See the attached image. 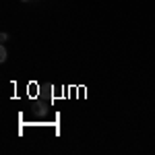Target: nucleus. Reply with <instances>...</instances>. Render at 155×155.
I'll list each match as a JSON object with an SVG mask.
<instances>
[{
    "label": "nucleus",
    "instance_id": "nucleus-1",
    "mask_svg": "<svg viewBox=\"0 0 155 155\" xmlns=\"http://www.w3.org/2000/svg\"><path fill=\"white\" fill-rule=\"evenodd\" d=\"M33 114H35V116H46V114H48V107L44 106L41 101H35V104H33Z\"/></svg>",
    "mask_w": 155,
    "mask_h": 155
},
{
    "label": "nucleus",
    "instance_id": "nucleus-2",
    "mask_svg": "<svg viewBox=\"0 0 155 155\" xmlns=\"http://www.w3.org/2000/svg\"><path fill=\"white\" fill-rule=\"evenodd\" d=\"M6 58H8V52H6L4 46H2V48H0V62H6Z\"/></svg>",
    "mask_w": 155,
    "mask_h": 155
},
{
    "label": "nucleus",
    "instance_id": "nucleus-3",
    "mask_svg": "<svg viewBox=\"0 0 155 155\" xmlns=\"http://www.w3.org/2000/svg\"><path fill=\"white\" fill-rule=\"evenodd\" d=\"M0 41L6 44V41H8V33H0Z\"/></svg>",
    "mask_w": 155,
    "mask_h": 155
},
{
    "label": "nucleus",
    "instance_id": "nucleus-4",
    "mask_svg": "<svg viewBox=\"0 0 155 155\" xmlns=\"http://www.w3.org/2000/svg\"><path fill=\"white\" fill-rule=\"evenodd\" d=\"M23 2H29V0H23Z\"/></svg>",
    "mask_w": 155,
    "mask_h": 155
}]
</instances>
